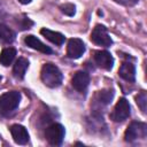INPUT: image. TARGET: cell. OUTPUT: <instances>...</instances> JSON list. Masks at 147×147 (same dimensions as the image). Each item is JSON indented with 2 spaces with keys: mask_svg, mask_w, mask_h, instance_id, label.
Wrapping results in <instances>:
<instances>
[{
  "mask_svg": "<svg viewBox=\"0 0 147 147\" xmlns=\"http://www.w3.org/2000/svg\"><path fill=\"white\" fill-rule=\"evenodd\" d=\"M21 93L18 91H8L0 95V113L2 115H9L20 105Z\"/></svg>",
  "mask_w": 147,
  "mask_h": 147,
  "instance_id": "obj_2",
  "label": "cell"
},
{
  "mask_svg": "<svg viewBox=\"0 0 147 147\" xmlns=\"http://www.w3.org/2000/svg\"><path fill=\"white\" fill-rule=\"evenodd\" d=\"M21 3H23V5H26V3H30L32 0H18Z\"/></svg>",
  "mask_w": 147,
  "mask_h": 147,
  "instance_id": "obj_21",
  "label": "cell"
},
{
  "mask_svg": "<svg viewBox=\"0 0 147 147\" xmlns=\"http://www.w3.org/2000/svg\"><path fill=\"white\" fill-rule=\"evenodd\" d=\"M118 75L126 82L133 83L136 80V67L131 62H123L118 69Z\"/></svg>",
  "mask_w": 147,
  "mask_h": 147,
  "instance_id": "obj_12",
  "label": "cell"
},
{
  "mask_svg": "<svg viewBox=\"0 0 147 147\" xmlns=\"http://www.w3.org/2000/svg\"><path fill=\"white\" fill-rule=\"evenodd\" d=\"M1 78H2V77H1V76H0V80H1Z\"/></svg>",
  "mask_w": 147,
  "mask_h": 147,
  "instance_id": "obj_22",
  "label": "cell"
},
{
  "mask_svg": "<svg viewBox=\"0 0 147 147\" xmlns=\"http://www.w3.org/2000/svg\"><path fill=\"white\" fill-rule=\"evenodd\" d=\"M24 42H25L30 48L36 49V51H39V52H41V53H45V54H51V53H53V51H52L48 46H46L44 42H41L37 37H34V36H32V34L25 37Z\"/></svg>",
  "mask_w": 147,
  "mask_h": 147,
  "instance_id": "obj_13",
  "label": "cell"
},
{
  "mask_svg": "<svg viewBox=\"0 0 147 147\" xmlns=\"http://www.w3.org/2000/svg\"><path fill=\"white\" fill-rule=\"evenodd\" d=\"M91 40L95 45L103 46V47H108L113 44V39L108 34V31H107L106 26L100 25V24L95 25V28L93 29V31L91 33Z\"/></svg>",
  "mask_w": 147,
  "mask_h": 147,
  "instance_id": "obj_7",
  "label": "cell"
},
{
  "mask_svg": "<svg viewBox=\"0 0 147 147\" xmlns=\"http://www.w3.org/2000/svg\"><path fill=\"white\" fill-rule=\"evenodd\" d=\"M64 134H65L64 126L59 123H54V124L47 126L45 130V138L53 146L61 145L64 139Z\"/></svg>",
  "mask_w": 147,
  "mask_h": 147,
  "instance_id": "obj_3",
  "label": "cell"
},
{
  "mask_svg": "<svg viewBox=\"0 0 147 147\" xmlns=\"http://www.w3.org/2000/svg\"><path fill=\"white\" fill-rule=\"evenodd\" d=\"M15 32L5 24L0 23V39L6 42H13L15 40Z\"/></svg>",
  "mask_w": 147,
  "mask_h": 147,
  "instance_id": "obj_17",
  "label": "cell"
},
{
  "mask_svg": "<svg viewBox=\"0 0 147 147\" xmlns=\"http://www.w3.org/2000/svg\"><path fill=\"white\" fill-rule=\"evenodd\" d=\"M136 102L141 109L144 114H146V106H147V94L145 91H141L137 96H136Z\"/></svg>",
  "mask_w": 147,
  "mask_h": 147,
  "instance_id": "obj_18",
  "label": "cell"
},
{
  "mask_svg": "<svg viewBox=\"0 0 147 147\" xmlns=\"http://www.w3.org/2000/svg\"><path fill=\"white\" fill-rule=\"evenodd\" d=\"M10 133L14 141L18 145H25L29 141V132L21 124H13L10 126Z\"/></svg>",
  "mask_w": 147,
  "mask_h": 147,
  "instance_id": "obj_11",
  "label": "cell"
},
{
  "mask_svg": "<svg viewBox=\"0 0 147 147\" xmlns=\"http://www.w3.org/2000/svg\"><path fill=\"white\" fill-rule=\"evenodd\" d=\"M113 1H115L116 3H119V5H122V6H133V5H136L137 2H138V0H113Z\"/></svg>",
  "mask_w": 147,
  "mask_h": 147,
  "instance_id": "obj_20",
  "label": "cell"
},
{
  "mask_svg": "<svg viewBox=\"0 0 147 147\" xmlns=\"http://www.w3.org/2000/svg\"><path fill=\"white\" fill-rule=\"evenodd\" d=\"M40 78H41V82L46 86L51 88H55L62 84L63 75L55 64L45 63L40 71Z\"/></svg>",
  "mask_w": 147,
  "mask_h": 147,
  "instance_id": "obj_1",
  "label": "cell"
},
{
  "mask_svg": "<svg viewBox=\"0 0 147 147\" xmlns=\"http://www.w3.org/2000/svg\"><path fill=\"white\" fill-rule=\"evenodd\" d=\"M94 61L98 67L105 70H111L114 65V57L107 51H96L94 53Z\"/></svg>",
  "mask_w": 147,
  "mask_h": 147,
  "instance_id": "obj_10",
  "label": "cell"
},
{
  "mask_svg": "<svg viewBox=\"0 0 147 147\" xmlns=\"http://www.w3.org/2000/svg\"><path fill=\"white\" fill-rule=\"evenodd\" d=\"M88 84H90V75L85 71H77L71 79V85L74 86V88L82 94L86 93Z\"/></svg>",
  "mask_w": 147,
  "mask_h": 147,
  "instance_id": "obj_9",
  "label": "cell"
},
{
  "mask_svg": "<svg viewBox=\"0 0 147 147\" xmlns=\"http://www.w3.org/2000/svg\"><path fill=\"white\" fill-rule=\"evenodd\" d=\"M28 68H29V61L24 57H18L14 64V68H13L14 77L17 79H23Z\"/></svg>",
  "mask_w": 147,
  "mask_h": 147,
  "instance_id": "obj_14",
  "label": "cell"
},
{
  "mask_svg": "<svg viewBox=\"0 0 147 147\" xmlns=\"http://www.w3.org/2000/svg\"><path fill=\"white\" fill-rule=\"evenodd\" d=\"M85 52V44L79 38H71L68 41L67 54L70 59H79Z\"/></svg>",
  "mask_w": 147,
  "mask_h": 147,
  "instance_id": "obj_8",
  "label": "cell"
},
{
  "mask_svg": "<svg viewBox=\"0 0 147 147\" xmlns=\"http://www.w3.org/2000/svg\"><path fill=\"white\" fill-rule=\"evenodd\" d=\"M147 134V126L142 122H131V124L127 126L125 133H124V139L127 142H132L139 138H145Z\"/></svg>",
  "mask_w": 147,
  "mask_h": 147,
  "instance_id": "obj_5",
  "label": "cell"
},
{
  "mask_svg": "<svg viewBox=\"0 0 147 147\" xmlns=\"http://www.w3.org/2000/svg\"><path fill=\"white\" fill-rule=\"evenodd\" d=\"M114 98V90H101L98 91L94 94V99H93V110L95 115H100V110H102V108L107 107L111 100Z\"/></svg>",
  "mask_w": 147,
  "mask_h": 147,
  "instance_id": "obj_4",
  "label": "cell"
},
{
  "mask_svg": "<svg viewBox=\"0 0 147 147\" xmlns=\"http://www.w3.org/2000/svg\"><path fill=\"white\" fill-rule=\"evenodd\" d=\"M131 114V108H130V103L125 98H121L117 103L115 105V108L113 110V113L110 114V118L114 122H123L126 118H129Z\"/></svg>",
  "mask_w": 147,
  "mask_h": 147,
  "instance_id": "obj_6",
  "label": "cell"
},
{
  "mask_svg": "<svg viewBox=\"0 0 147 147\" xmlns=\"http://www.w3.org/2000/svg\"><path fill=\"white\" fill-rule=\"evenodd\" d=\"M40 33H41L47 40H49L51 42H53V44H55V45H59V46H61V45L64 42V40H65V37H64L62 33L56 32V31H53V30H49V29H46V28L41 29V30H40Z\"/></svg>",
  "mask_w": 147,
  "mask_h": 147,
  "instance_id": "obj_15",
  "label": "cell"
},
{
  "mask_svg": "<svg viewBox=\"0 0 147 147\" xmlns=\"http://www.w3.org/2000/svg\"><path fill=\"white\" fill-rule=\"evenodd\" d=\"M15 56H16V49L15 48H13V47L5 48L0 53V63L5 67H8L14 61Z\"/></svg>",
  "mask_w": 147,
  "mask_h": 147,
  "instance_id": "obj_16",
  "label": "cell"
},
{
  "mask_svg": "<svg viewBox=\"0 0 147 147\" xmlns=\"http://www.w3.org/2000/svg\"><path fill=\"white\" fill-rule=\"evenodd\" d=\"M60 9H61V11L63 14H65L68 16H74L75 13H76V7L72 3H64V5H62L60 7Z\"/></svg>",
  "mask_w": 147,
  "mask_h": 147,
  "instance_id": "obj_19",
  "label": "cell"
}]
</instances>
